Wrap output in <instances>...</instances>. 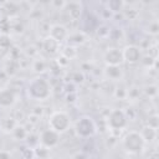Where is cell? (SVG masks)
Instances as JSON below:
<instances>
[{"mask_svg":"<svg viewBox=\"0 0 159 159\" xmlns=\"http://www.w3.org/2000/svg\"><path fill=\"white\" fill-rule=\"evenodd\" d=\"M104 61L107 66H119L123 62L122 51L118 48H108L104 53Z\"/></svg>","mask_w":159,"mask_h":159,"instance_id":"obj_8","label":"cell"},{"mask_svg":"<svg viewBox=\"0 0 159 159\" xmlns=\"http://www.w3.org/2000/svg\"><path fill=\"white\" fill-rule=\"evenodd\" d=\"M42 46H43V50L47 53H50V55H55L60 50V42H57L56 40H53L50 36H46L45 37V40L42 42Z\"/></svg>","mask_w":159,"mask_h":159,"instance_id":"obj_12","label":"cell"},{"mask_svg":"<svg viewBox=\"0 0 159 159\" xmlns=\"http://www.w3.org/2000/svg\"><path fill=\"white\" fill-rule=\"evenodd\" d=\"M15 102H16V96L12 89L10 88L0 89V107L1 108H9Z\"/></svg>","mask_w":159,"mask_h":159,"instance_id":"obj_10","label":"cell"},{"mask_svg":"<svg viewBox=\"0 0 159 159\" xmlns=\"http://www.w3.org/2000/svg\"><path fill=\"white\" fill-rule=\"evenodd\" d=\"M1 127L5 132H12L14 128L16 127V122L12 119V118H5L2 122H1Z\"/></svg>","mask_w":159,"mask_h":159,"instance_id":"obj_15","label":"cell"},{"mask_svg":"<svg viewBox=\"0 0 159 159\" xmlns=\"http://www.w3.org/2000/svg\"><path fill=\"white\" fill-rule=\"evenodd\" d=\"M48 36L52 37L53 40H56L57 42H61L68 37V30L61 24H55L50 27Z\"/></svg>","mask_w":159,"mask_h":159,"instance_id":"obj_9","label":"cell"},{"mask_svg":"<svg viewBox=\"0 0 159 159\" xmlns=\"http://www.w3.org/2000/svg\"><path fill=\"white\" fill-rule=\"evenodd\" d=\"M46 68V63L43 61H35L34 62V70L36 72H43Z\"/></svg>","mask_w":159,"mask_h":159,"instance_id":"obj_19","label":"cell"},{"mask_svg":"<svg viewBox=\"0 0 159 159\" xmlns=\"http://www.w3.org/2000/svg\"><path fill=\"white\" fill-rule=\"evenodd\" d=\"M12 134H14V137H15L16 139H25V138L27 137V133H26L25 128H24V127H20V125H16V127L14 128Z\"/></svg>","mask_w":159,"mask_h":159,"instance_id":"obj_16","label":"cell"},{"mask_svg":"<svg viewBox=\"0 0 159 159\" xmlns=\"http://www.w3.org/2000/svg\"><path fill=\"white\" fill-rule=\"evenodd\" d=\"M122 56H123V61H125L128 63H137L142 58V52L138 46L129 45L122 50Z\"/></svg>","mask_w":159,"mask_h":159,"instance_id":"obj_7","label":"cell"},{"mask_svg":"<svg viewBox=\"0 0 159 159\" xmlns=\"http://www.w3.org/2000/svg\"><path fill=\"white\" fill-rule=\"evenodd\" d=\"M48 125L51 129L57 132L58 134L65 133L71 127V118L70 116L63 111H56L50 116Z\"/></svg>","mask_w":159,"mask_h":159,"instance_id":"obj_3","label":"cell"},{"mask_svg":"<svg viewBox=\"0 0 159 159\" xmlns=\"http://www.w3.org/2000/svg\"><path fill=\"white\" fill-rule=\"evenodd\" d=\"M107 122H108V127L111 129H113V130H120V129H123L127 125V123H128V116H127V113L123 109L116 108V109H112L108 113Z\"/></svg>","mask_w":159,"mask_h":159,"instance_id":"obj_5","label":"cell"},{"mask_svg":"<svg viewBox=\"0 0 159 159\" xmlns=\"http://www.w3.org/2000/svg\"><path fill=\"white\" fill-rule=\"evenodd\" d=\"M75 130L78 137L81 138H89L96 134L97 132V125L94 120L88 117V116H82L76 120L75 124Z\"/></svg>","mask_w":159,"mask_h":159,"instance_id":"obj_4","label":"cell"},{"mask_svg":"<svg viewBox=\"0 0 159 159\" xmlns=\"http://www.w3.org/2000/svg\"><path fill=\"white\" fill-rule=\"evenodd\" d=\"M39 140L42 144V147L50 149V148H53V147H56L58 144V142H60V134L57 132H55L53 129L47 128V129H45V130L41 132L40 137H39Z\"/></svg>","mask_w":159,"mask_h":159,"instance_id":"obj_6","label":"cell"},{"mask_svg":"<svg viewBox=\"0 0 159 159\" xmlns=\"http://www.w3.org/2000/svg\"><path fill=\"white\" fill-rule=\"evenodd\" d=\"M63 6L67 9V12H68L70 17H72L73 20L80 19V16L82 14V5H81V2H76V1L65 2Z\"/></svg>","mask_w":159,"mask_h":159,"instance_id":"obj_11","label":"cell"},{"mask_svg":"<svg viewBox=\"0 0 159 159\" xmlns=\"http://www.w3.org/2000/svg\"><path fill=\"white\" fill-rule=\"evenodd\" d=\"M27 94L35 101H45L51 94V84L43 77H35L27 83Z\"/></svg>","mask_w":159,"mask_h":159,"instance_id":"obj_1","label":"cell"},{"mask_svg":"<svg viewBox=\"0 0 159 159\" xmlns=\"http://www.w3.org/2000/svg\"><path fill=\"white\" fill-rule=\"evenodd\" d=\"M140 134H142V137L144 138L145 143H147L148 140H149V142H152V140L155 138V135H157V129H154V128H152V127L147 125V127H144V128L142 129Z\"/></svg>","mask_w":159,"mask_h":159,"instance_id":"obj_14","label":"cell"},{"mask_svg":"<svg viewBox=\"0 0 159 159\" xmlns=\"http://www.w3.org/2000/svg\"><path fill=\"white\" fill-rule=\"evenodd\" d=\"M123 5H124V2H123V1H119V0H111V1L108 2V7H109V10H112V11L122 10Z\"/></svg>","mask_w":159,"mask_h":159,"instance_id":"obj_17","label":"cell"},{"mask_svg":"<svg viewBox=\"0 0 159 159\" xmlns=\"http://www.w3.org/2000/svg\"><path fill=\"white\" fill-rule=\"evenodd\" d=\"M0 159H11L10 154L5 150H0Z\"/></svg>","mask_w":159,"mask_h":159,"instance_id":"obj_20","label":"cell"},{"mask_svg":"<svg viewBox=\"0 0 159 159\" xmlns=\"http://www.w3.org/2000/svg\"><path fill=\"white\" fill-rule=\"evenodd\" d=\"M123 147L124 149L130 154H139L145 145V140L142 137L140 132L130 130L128 132L123 138Z\"/></svg>","mask_w":159,"mask_h":159,"instance_id":"obj_2","label":"cell"},{"mask_svg":"<svg viewBox=\"0 0 159 159\" xmlns=\"http://www.w3.org/2000/svg\"><path fill=\"white\" fill-rule=\"evenodd\" d=\"M104 73L109 80H119L122 77L120 66H107L104 70Z\"/></svg>","mask_w":159,"mask_h":159,"instance_id":"obj_13","label":"cell"},{"mask_svg":"<svg viewBox=\"0 0 159 159\" xmlns=\"http://www.w3.org/2000/svg\"><path fill=\"white\" fill-rule=\"evenodd\" d=\"M21 155L24 159H31L35 157V152L31 149V148H24L21 150Z\"/></svg>","mask_w":159,"mask_h":159,"instance_id":"obj_18","label":"cell"}]
</instances>
